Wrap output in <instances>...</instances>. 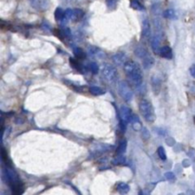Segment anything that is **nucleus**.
Masks as SVG:
<instances>
[{
	"label": "nucleus",
	"instance_id": "9",
	"mask_svg": "<svg viewBox=\"0 0 195 195\" xmlns=\"http://www.w3.org/2000/svg\"><path fill=\"white\" fill-rule=\"evenodd\" d=\"M151 35V25L148 19H144L142 24V38L148 39Z\"/></svg>",
	"mask_w": 195,
	"mask_h": 195
},
{
	"label": "nucleus",
	"instance_id": "27",
	"mask_svg": "<svg viewBox=\"0 0 195 195\" xmlns=\"http://www.w3.org/2000/svg\"><path fill=\"white\" fill-rule=\"evenodd\" d=\"M117 1L118 0H106V3H107V6L110 8V9H113L115 8Z\"/></svg>",
	"mask_w": 195,
	"mask_h": 195
},
{
	"label": "nucleus",
	"instance_id": "8",
	"mask_svg": "<svg viewBox=\"0 0 195 195\" xmlns=\"http://www.w3.org/2000/svg\"><path fill=\"white\" fill-rule=\"evenodd\" d=\"M112 61L114 62V64L116 66L122 67V66H124L126 64V62L128 60H127L126 53L123 52H119L115 53L114 55L112 56Z\"/></svg>",
	"mask_w": 195,
	"mask_h": 195
},
{
	"label": "nucleus",
	"instance_id": "26",
	"mask_svg": "<svg viewBox=\"0 0 195 195\" xmlns=\"http://www.w3.org/2000/svg\"><path fill=\"white\" fill-rule=\"evenodd\" d=\"M149 136H151V133H149L148 130L147 128H142V137H143V139L148 140L149 138Z\"/></svg>",
	"mask_w": 195,
	"mask_h": 195
},
{
	"label": "nucleus",
	"instance_id": "17",
	"mask_svg": "<svg viewBox=\"0 0 195 195\" xmlns=\"http://www.w3.org/2000/svg\"><path fill=\"white\" fill-rule=\"evenodd\" d=\"M153 64H154V58L151 57V55H148V57L145 58V59H143V66L145 69L148 70L149 68L152 67Z\"/></svg>",
	"mask_w": 195,
	"mask_h": 195
},
{
	"label": "nucleus",
	"instance_id": "21",
	"mask_svg": "<svg viewBox=\"0 0 195 195\" xmlns=\"http://www.w3.org/2000/svg\"><path fill=\"white\" fill-rule=\"evenodd\" d=\"M74 54L77 59H83L85 57V52H83V49H81L80 48H76L74 49Z\"/></svg>",
	"mask_w": 195,
	"mask_h": 195
},
{
	"label": "nucleus",
	"instance_id": "12",
	"mask_svg": "<svg viewBox=\"0 0 195 195\" xmlns=\"http://www.w3.org/2000/svg\"><path fill=\"white\" fill-rule=\"evenodd\" d=\"M130 123H131V126H132V128H133L134 130H142V128H143L141 121L139 120L138 116H136L135 114H132Z\"/></svg>",
	"mask_w": 195,
	"mask_h": 195
},
{
	"label": "nucleus",
	"instance_id": "18",
	"mask_svg": "<svg viewBox=\"0 0 195 195\" xmlns=\"http://www.w3.org/2000/svg\"><path fill=\"white\" fill-rule=\"evenodd\" d=\"M130 6L132 9H134V10H137V11H145L146 10L145 7L138 1V0H131Z\"/></svg>",
	"mask_w": 195,
	"mask_h": 195
},
{
	"label": "nucleus",
	"instance_id": "15",
	"mask_svg": "<svg viewBox=\"0 0 195 195\" xmlns=\"http://www.w3.org/2000/svg\"><path fill=\"white\" fill-rule=\"evenodd\" d=\"M54 17H55V20L58 22L64 21L65 20V12L63 11L61 8H57L55 12H54Z\"/></svg>",
	"mask_w": 195,
	"mask_h": 195
},
{
	"label": "nucleus",
	"instance_id": "30",
	"mask_svg": "<svg viewBox=\"0 0 195 195\" xmlns=\"http://www.w3.org/2000/svg\"><path fill=\"white\" fill-rule=\"evenodd\" d=\"M188 195H195L194 191H188Z\"/></svg>",
	"mask_w": 195,
	"mask_h": 195
},
{
	"label": "nucleus",
	"instance_id": "31",
	"mask_svg": "<svg viewBox=\"0 0 195 195\" xmlns=\"http://www.w3.org/2000/svg\"><path fill=\"white\" fill-rule=\"evenodd\" d=\"M179 195H186V194H179Z\"/></svg>",
	"mask_w": 195,
	"mask_h": 195
},
{
	"label": "nucleus",
	"instance_id": "20",
	"mask_svg": "<svg viewBox=\"0 0 195 195\" xmlns=\"http://www.w3.org/2000/svg\"><path fill=\"white\" fill-rule=\"evenodd\" d=\"M164 16L167 18V19H174L176 17V12H174V10H172V9H169V10L165 11Z\"/></svg>",
	"mask_w": 195,
	"mask_h": 195
},
{
	"label": "nucleus",
	"instance_id": "7",
	"mask_svg": "<svg viewBox=\"0 0 195 195\" xmlns=\"http://www.w3.org/2000/svg\"><path fill=\"white\" fill-rule=\"evenodd\" d=\"M159 30H160L159 28H157L156 33H154L153 37L151 39V48L153 49V52H156V53L159 52V49H160L159 46H160V42H161V33H160Z\"/></svg>",
	"mask_w": 195,
	"mask_h": 195
},
{
	"label": "nucleus",
	"instance_id": "5",
	"mask_svg": "<svg viewBox=\"0 0 195 195\" xmlns=\"http://www.w3.org/2000/svg\"><path fill=\"white\" fill-rule=\"evenodd\" d=\"M31 7L37 11H47L51 6L49 0H30Z\"/></svg>",
	"mask_w": 195,
	"mask_h": 195
},
{
	"label": "nucleus",
	"instance_id": "10",
	"mask_svg": "<svg viewBox=\"0 0 195 195\" xmlns=\"http://www.w3.org/2000/svg\"><path fill=\"white\" fill-rule=\"evenodd\" d=\"M159 55L163 58H166V59H171L172 58V49L169 46H163L160 48L159 52Z\"/></svg>",
	"mask_w": 195,
	"mask_h": 195
},
{
	"label": "nucleus",
	"instance_id": "24",
	"mask_svg": "<svg viewBox=\"0 0 195 195\" xmlns=\"http://www.w3.org/2000/svg\"><path fill=\"white\" fill-rule=\"evenodd\" d=\"M72 16H73V11L71 9H67L65 11V20L64 21H69L72 19Z\"/></svg>",
	"mask_w": 195,
	"mask_h": 195
},
{
	"label": "nucleus",
	"instance_id": "3",
	"mask_svg": "<svg viewBox=\"0 0 195 195\" xmlns=\"http://www.w3.org/2000/svg\"><path fill=\"white\" fill-rule=\"evenodd\" d=\"M118 92L126 102H130L133 98V90L127 81H120L118 83Z\"/></svg>",
	"mask_w": 195,
	"mask_h": 195
},
{
	"label": "nucleus",
	"instance_id": "25",
	"mask_svg": "<svg viewBox=\"0 0 195 195\" xmlns=\"http://www.w3.org/2000/svg\"><path fill=\"white\" fill-rule=\"evenodd\" d=\"M89 70L92 71V73L96 74L97 72H98V66H97L96 63H94V62L89 63Z\"/></svg>",
	"mask_w": 195,
	"mask_h": 195
},
{
	"label": "nucleus",
	"instance_id": "2",
	"mask_svg": "<svg viewBox=\"0 0 195 195\" xmlns=\"http://www.w3.org/2000/svg\"><path fill=\"white\" fill-rule=\"evenodd\" d=\"M139 111L141 112L142 116L146 119L148 122H154L155 121V112H154V108L151 105V103L147 99H142L139 102Z\"/></svg>",
	"mask_w": 195,
	"mask_h": 195
},
{
	"label": "nucleus",
	"instance_id": "28",
	"mask_svg": "<svg viewBox=\"0 0 195 195\" xmlns=\"http://www.w3.org/2000/svg\"><path fill=\"white\" fill-rule=\"evenodd\" d=\"M165 177H166V179H167L169 181H172V180L175 179V175H174L173 172L169 171V172H167V173L165 174Z\"/></svg>",
	"mask_w": 195,
	"mask_h": 195
},
{
	"label": "nucleus",
	"instance_id": "6",
	"mask_svg": "<svg viewBox=\"0 0 195 195\" xmlns=\"http://www.w3.org/2000/svg\"><path fill=\"white\" fill-rule=\"evenodd\" d=\"M120 117L122 120V123L124 125L129 124L131 121V117H132V113L131 110L128 106H122L120 108Z\"/></svg>",
	"mask_w": 195,
	"mask_h": 195
},
{
	"label": "nucleus",
	"instance_id": "29",
	"mask_svg": "<svg viewBox=\"0 0 195 195\" xmlns=\"http://www.w3.org/2000/svg\"><path fill=\"white\" fill-rule=\"evenodd\" d=\"M189 71H190V74H191V76L193 77V78H195V65H192L191 67H190Z\"/></svg>",
	"mask_w": 195,
	"mask_h": 195
},
{
	"label": "nucleus",
	"instance_id": "13",
	"mask_svg": "<svg viewBox=\"0 0 195 195\" xmlns=\"http://www.w3.org/2000/svg\"><path fill=\"white\" fill-rule=\"evenodd\" d=\"M127 146H128V144H127V140L124 139L122 140L120 142L118 148L116 149V155H123V154L126 152L127 151Z\"/></svg>",
	"mask_w": 195,
	"mask_h": 195
},
{
	"label": "nucleus",
	"instance_id": "19",
	"mask_svg": "<svg viewBox=\"0 0 195 195\" xmlns=\"http://www.w3.org/2000/svg\"><path fill=\"white\" fill-rule=\"evenodd\" d=\"M84 16V12L80 9H75L73 11V16H72V19L73 20H79Z\"/></svg>",
	"mask_w": 195,
	"mask_h": 195
},
{
	"label": "nucleus",
	"instance_id": "16",
	"mask_svg": "<svg viewBox=\"0 0 195 195\" xmlns=\"http://www.w3.org/2000/svg\"><path fill=\"white\" fill-rule=\"evenodd\" d=\"M89 92L92 95H95V96H99V95H103L104 93H105V89L100 88V87L93 86V87L89 88Z\"/></svg>",
	"mask_w": 195,
	"mask_h": 195
},
{
	"label": "nucleus",
	"instance_id": "22",
	"mask_svg": "<svg viewBox=\"0 0 195 195\" xmlns=\"http://www.w3.org/2000/svg\"><path fill=\"white\" fill-rule=\"evenodd\" d=\"M157 153H158V156L160 157V159H162V160H166V159H167L166 151H165V148H163V147H159V148H158Z\"/></svg>",
	"mask_w": 195,
	"mask_h": 195
},
{
	"label": "nucleus",
	"instance_id": "1",
	"mask_svg": "<svg viewBox=\"0 0 195 195\" xmlns=\"http://www.w3.org/2000/svg\"><path fill=\"white\" fill-rule=\"evenodd\" d=\"M123 68L127 76L135 87H140L143 84V73L137 63L132 60H128Z\"/></svg>",
	"mask_w": 195,
	"mask_h": 195
},
{
	"label": "nucleus",
	"instance_id": "14",
	"mask_svg": "<svg viewBox=\"0 0 195 195\" xmlns=\"http://www.w3.org/2000/svg\"><path fill=\"white\" fill-rule=\"evenodd\" d=\"M116 190L120 194H127L130 190V187H129V185L126 183H119L116 187Z\"/></svg>",
	"mask_w": 195,
	"mask_h": 195
},
{
	"label": "nucleus",
	"instance_id": "4",
	"mask_svg": "<svg viewBox=\"0 0 195 195\" xmlns=\"http://www.w3.org/2000/svg\"><path fill=\"white\" fill-rule=\"evenodd\" d=\"M102 75L107 82L112 83L117 78V70L111 65H105L102 70Z\"/></svg>",
	"mask_w": 195,
	"mask_h": 195
},
{
	"label": "nucleus",
	"instance_id": "23",
	"mask_svg": "<svg viewBox=\"0 0 195 195\" xmlns=\"http://www.w3.org/2000/svg\"><path fill=\"white\" fill-rule=\"evenodd\" d=\"M112 162L114 165H122L125 163V157L123 155H117V157L114 158Z\"/></svg>",
	"mask_w": 195,
	"mask_h": 195
},
{
	"label": "nucleus",
	"instance_id": "11",
	"mask_svg": "<svg viewBox=\"0 0 195 195\" xmlns=\"http://www.w3.org/2000/svg\"><path fill=\"white\" fill-rule=\"evenodd\" d=\"M134 53H135L136 56H137L138 58H140V59H142V60L149 55L148 49L143 46H138L137 48H136L134 49Z\"/></svg>",
	"mask_w": 195,
	"mask_h": 195
}]
</instances>
